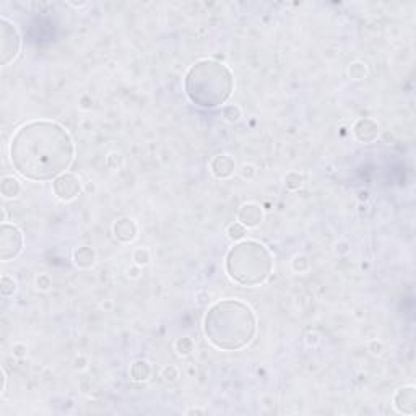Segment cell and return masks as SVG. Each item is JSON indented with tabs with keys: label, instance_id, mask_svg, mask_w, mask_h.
<instances>
[{
	"label": "cell",
	"instance_id": "obj_1",
	"mask_svg": "<svg viewBox=\"0 0 416 416\" xmlns=\"http://www.w3.org/2000/svg\"><path fill=\"white\" fill-rule=\"evenodd\" d=\"M10 163L24 179L54 181L70 167L75 145L65 127L54 121H29L16 129L8 146Z\"/></svg>",
	"mask_w": 416,
	"mask_h": 416
},
{
	"label": "cell",
	"instance_id": "obj_2",
	"mask_svg": "<svg viewBox=\"0 0 416 416\" xmlns=\"http://www.w3.org/2000/svg\"><path fill=\"white\" fill-rule=\"evenodd\" d=\"M203 332L215 348L238 351L246 348L256 337L257 317L254 310L241 301H218L205 314Z\"/></svg>",
	"mask_w": 416,
	"mask_h": 416
},
{
	"label": "cell",
	"instance_id": "obj_3",
	"mask_svg": "<svg viewBox=\"0 0 416 416\" xmlns=\"http://www.w3.org/2000/svg\"><path fill=\"white\" fill-rule=\"evenodd\" d=\"M185 95L203 109H215L225 104L234 90L233 72L225 64L203 59L185 73Z\"/></svg>",
	"mask_w": 416,
	"mask_h": 416
},
{
	"label": "cell",
	"instance_id": "obj_4",
	"mask_svg": "<svg viewBox=\"0 0 416 416\" xmlns=\"http://www.w3.org/2000/svg\"><path fill=\"white\" fill-rule=\"evenodd\" d=\"M228 277L241 286H259L270 277L273 259L270 251L257 241H239L226 254Z\"/></svg>",
	"mask_w": 416,
	"mask_h": 416
},
{
	"label": "cell",
	"instance_id": "obj_5",
	"mask_svg": "<svg viewBox=\"0 0 416 416\" xmlns=\"http://www.w3.org/2000/svg\"><path fill=\"white\" fill-rule=\"evenodd\" d=\"M21 49V38L16 26L7 18H0V64L3 67L15 60Z\"/></svg>",
	"mask_w": 416,
	"mask_h": 416
},
{
	"label": "cell",
	"instance_id": "obj_6",
	"mask_svg": "<svg viewBox=\"0 0 416 416\" xmlns=\"http://www.w3.org/2000/svg\"><path fill=\"white\" fill-rule=\"evenodd\" d=\"M23 233L16 225L2 223L0 226V260L8 262L11 259H16L23 251Z\"/></svg>",
	"mask_w": 416,
	"mask_h": 416
},
{
	"label": "cell",
	"instance_id": "obj_7",
	"mask_svg": "<svg viewBox=\"0 0 416 416\" xmlns=\"http://www.w3.org/2000/svg\"><path fill=\"white\" fill-rule=\"evenodd\" d=\"M52 192L60 202H72L82 194V182L72 172H64L52 181Z\"/></svg>",
	"mask_w": 416,
	"mask_h": 416
},
{
	"label": "cell",
	"instance_id": "obj_8",
	"mask_svg": "<svg viewBox=\"0 0 416 416\" xmlns=\"http://www.w3.org/2000/svg\"><path fill=\"white\" fill-rule=\"evenodd\" d=\"M379 134H381L379 124L374 119H371V117H361L353 126V135H355V139L359 143H374Z\"/></svg>",
	"mask_w": 416,
	"mask_h": 416
},
{
	"label": "cell",
	"instance_id": "obj_9",
	"mask_svg": "<svg viewBox=\"0 0 416 416\" xmlns=\"http://www.w3.org/2000/svg\"><path fill=\"white\" fill-rule=\"evenodd\" d=\"M394 408L402 415H415L416 412V389L413 386L400 387L394 394Z\"/></svg>",
	"mask_w": 416,
	"mask_h": 416
},
{
	"label": "cell",
	"instance_id": "obj_10",
	"mask_svg": "<svg viewBox=\"0 0 416 416\" xmlns=\"http://www.w3.org/2000/svg\"><path fill=\"white\" fill-rule=\"evenodd\" d=\"M238 221L244 225L247 229L257 228L264 221V208L256 202H247L241 205L238 212Z\"/></svg>",
	"mask_w": 416,
	"mask_h": 416
},
{
	"label": "cell",
	"instance_id": "obj_11",
	"mask_svg": "<svg viewBox=\"0 0 416 416\" xmlns=\"http://www.w3.org/2000/svg\"><path fill=\"white\" fill-rule=\"evenodd\" d=\"M113 234L114 238L122 242V244H130L137 239L139 236V226L132 218H119L114 221L113 225Z\"/></svg>",
	"mask_w": 416,
	"mask_h": 416
},
{
	"label": "cell",
	"instance_id": "obj_12",
	"mask_svg": "<svg viewBox=\"0 0 416 416\" xmlns=\"http://www.w3.org/2000/svg\"><path fill=\"white\" fill-rule=\"evenodd\" d=\"M210 171L216 179H229L236 171V161L229 154H216L210 161Z\"/></svg>",
	"mask_w": 416,
	"mask_h": 416
},
{
	"label": "cell",
	"instance_id": "obj_13",
	"mask_svg": "<svg viewBox=\"0 0 416 416\" xmlns=\"http://www.w3.org/2000/svg\"><path fill=\"white\" fill-rule=\"evenodd\" d=\"M72 259H73V264L78 269H83V270L91 269L96 264V251L90 246H80L73 251Z\"/></svg>",
	"mask_w": 416,
	"mask_h": 416
},
{
	"label": "cell",
	"instance_id": "obj_14",
	"mask_svg": "<svg viewBox=\"0 0 416 416\" xmlns=\"http://www.w3.org/2000/svg\"><path fill=\"white\" fill-rule=\"evenodd\" d=\"M151 377V364L145 359H137L130 366V379L134 382H146Z\"/></svg>",
	"mask_w": 416,
	"mask_h": 416
},
{
	"label": "cell",
	"instance_id": "obj_15",
	"mask_svg": "<svg viewBox=\"0 0 416 416\" xmlns=\"http://www.w3.org/2000/svg\"><path fill=\"white\" fill-rule=\"evenodd\" d=\"M0 192L3 198H16L21 194V184L13 176H3L0 181Z\"/></svg>",
	"mask_w": 416,
	"mask_h": 416
},
{
	"label": "cell",
	"instance_id": "obj_16",
	"mask_svg": "<svg viewBox=\"0 0 416 416\" xmlns=\"http://www.w3.org/2000/svg\"><path fill=\"white\" fill-rule=\"evenodd\" d=\"M366 75H368V65H366L363 60L351 62L348 67V77L351 80H363Z\"/></svg>",
	"mask_w": 416,
	"mask_h": 416
},
{
	"label": "cell",
	"instance_id": "obj_17",
	"mask_svg": "<svg viewBox=\"0 0 416 416\" xmlns=\"http://www.w3.org/2000/svg\"><path fill=\"white\" fill-rule=\"evenodd\" d=\"M221 114H223V119L229 124H236L241 121L242 117V111L239 106H236V104H228L221 109Z\"/></svg>",
	"mask_w": 416,
	"mask_h": 416
},
{
	"label": "cell",
	"instance_id": "obj_18",
	"mask_svg": "<svg viewBox=\"0 0 416 416\" xmlns=\"http://www.w3.org/2000/svg\"><path fill=\"white\" fill-rule=\"evenodd\" d=\"M226 234L231 241H242L247 234V228L244 225H241L239 221H234L226 228Z\"/></svg>",
	"mask_w": 416,
	"mask_h": 416
},
{
	"label": "cell",
	"instance_id": "obj_19",
	"mask_svg": "<svg viewBox=\"0 0 416 416\" xmlns=\"http://www.w3.org/2000/svg\"><path fill=\"white\" fill-rule=\"evenodd\" d=\"M174 348L179 356H190L192 351H194V341L189 337H181L176 340Z\"/></svg>",
	"mask_w": 416,
	"mask_h": 416
},
{
	"label": "cell",
	"instance_id": "obj_20",
	"mask_svg": "<svg viewBox=\"0 0 416 416\" xmlns=\"http://www.w3.org/2000/svg\"><path fill=\"white\" fill-rule=\"evenodd\" d=\"M0 293L3 297H11L16 293V281L8 275H3L0 278Z\"/></svg>",
	"mask_w": 416,
	"mask_h": 416
},
{
	"label": "cell",
	"instance_id": "obj_21",
	"mask_svg": "<svg viewBox=\"0 0 416 416\" xmlns=\"http://www.w3.org/2000/svg\"><path fill=\"white\" fill-rule=\"evenodd\" d=\"M302 184H304V177L297 171H291L286 174V177H284V187H286L288 190H291V192L301 189Z\"/></svg>",
	"mask_w": 416,
	"mask_h": 416
},
{
	"label": "cell",
	"instance_id": "obj_22",
	"mask_svg": "<svg viewBox=\"0 0 416 416\" xmlns=\"http://www.w3.org/2000/svg\"><path fill=\"white\" fill-rule=\"evenodd\" d=\"M132 259H134L135 265H139V267H146L148 264H150L151 256H150V251L145 249V247H139V249L134 251Z\"/></svg>",
	"mask_w": 416,
	"mask_h": 416
},
{
	"label": "cell",
	"instance_id": "obj_23",
	"mask_svg": "<svg viewBox=\"0 0 416 416\" xmlns=\"http://www.w3.org/2000/svg\"><path fill=\"white\" fill-rule=\"evenodd\" d=\"M106 164H108L109 169L119 171V169H122V166H124V156H122L121 153H117V151L109 153L108 158H106Z\"/></svg>",
	"mask_w": 416,
	"mask_h": 416
},
{
	"label": "cell",
	"instance_id": "obj_24",
	"mask_svg": "<svg viewBox=\"0 0 416 416\" xmlns=\"http://www.w3.org/2000/svg\"><path fill=\"white\" fill-rule=\"evenodd\" d=\"M291 267H293V270L296 273H306L310 267V262L306 256H296L293 259V262H291Z\"/></svg>",
	"mask_w": 416,
	"mask_h": 416
},
{
	"label": "cell",
	"instance_id": "obj_25",
	"mask_svg": "<svg viewBox=\"0 0 416 416\" xmlns=\"http://www.w3.org/2000/svg\"><path fill=\"white\" fill-rule=\"evenodd\" d=\"M161 374H163V379L166 382H174V381H177V377H179V371H177L176 366L169 364V366H166V368H163V372H161Z\"/></svg>",
	"mask_w": 416,
	"mask_h": 416
},
{
	"label": "cell",
	"instance_id": "obj_26",
	"mask_svg": "<svg viewBox=\"0 0 416 416\" xmlns=\"http://www.w3.org/2000/svg\"><path fill=\"white\" fill-rule=\"evenodd\" d=\"M239 174L242 179H246V181H252V179L257 176V169L254 164H244L239 169Z\"/></svg>",
	"mask_w": 416,
	"mask_h": 416
},
{
	"label": "cell",
	"instance_id": "obj_27",
	"mask_svg": "<svg viewBox=\"0 0 416 416\" xmlns=\"http://www.w3.org/2000/svg\"><path fill=\"white\" fill-rule=\"evenodd\" d=\"M36 286H38V289L41 291H47L49 288L52 286V281H51V278H49V275H39L38 278H36Z\"/></svg>",
	"mask_w": 416,
	"mask_h": 416
},
{
	"label": "cell",
	"instance_id": "obj_28",
	"mask_svg": "<svg viewBox=\"0 0 416 416\" xmlns=\"http://www.w3.org/2000/svg\"><path fill=\"white\" fill-rule=\"evenodd\" d=\"M11 353H13L15 358L21 359V358L26 356L28 348H26V345H24V343H15V345H13V350H11Z\"/></svg>",
	"mask_w": 416,
	"mask_h": 416
},
{
	"label": "cell",
	"instance_id": "obj_29",
	"mask_svg": "<svg viewBox=\"0 0 416 416\" xmlns=\"http://www.w3.org/2000/svg\"><path fill=\"white\" fill-rule=\"evenodd\" d=\"M319 341H320V335L315 332V330H309L306 333V343L309 346H315V345H319Z\"/></svg>",
	"mask_w": 416,
	"mask_h": 416
},
{
	"label": "cell",
	"instance_id": "obj_30",
	"mask_svg": "<svg viewBox=\"0 0 416 416\" xmlns=\"http://www.w3.org/2000/svg\"><path fill=\"white\" fill-rule=\"evenodd\" d=\"M368 350L372 353V355H381V353L384 351V345H382V341H379V340H372V341H369Z\"/></svg>",
	"mask_w": 416,
	"mask_h": 416
},
{
	"label": "cell",
	"instance_id": "obj_31",
	"mask_svg": "<svg viewBox=\"0 0 416 416\" xmlns=\"http://www.w3.org/2000/svg\"><path fill=\"white\" fill-rule=\"evenodd\" d=\"M0 374H2V390H0V392H5V390H7V382H8V376H7V372H5V369L2 368L0 369Z\"/></svg>",
	"mask_w": 416,
	"mask_h": 416
},
{
	"label": "cell",
	"instance_id": "obj_32",
	"mask_svg": "<svg viewBox=\"0 0 416 416\" xmlns=\"http://www.w3.org/2000/svg\"><path fill=\"white\" fill-rule=\"evenodd\" d=\"M75 368H78V369L86 368V358L85 356H80V358L75 359Z\"/></svg>",
	"mask_w": 416,
	"mask_h": 416
},
{
	"label": "cell",
	"instance_id": "obj_33",
	"mask_svg": "<svg viewBox=\"0 0 416 416\" xmlns=\"http://www.w3.org/2000/svg\"><path fill=\"white\" fill-rule=\"evenodd\" d=\"M207 412L202 408H189L187 412H185V415H205Z\"/></svg>",
	"mask_w": 416,
	"mask_h": 416
},
{
	"label": "cell",
	"instance_id": "obj_34",
	"mask_svg": "<svg viewBox=\"0 0 416 416\" xmlns=\"http://www.w3.org/2000/svg\"><path fill=\"white\" fill-rule=\"evenodd\" d=\"M127 275H129V277H132V278H137V277H139V265H137V267H132V269H129V270H127Z\"/></svg>",
	"mask_w": 416,
	"mask_h": 416
},
{
	"label": "cell",
	"instance_id": "obj_35",
	"mask_svg": "<svg viewBox=\"0 0 416 416\" xmlns=\"http://www.w3.org/2000/svg\"><path fill=\"white\" fill-rule=\"evenodd\" d=\"M335 251L340 252V254H346L350 249H348V244H340V246L337 244V249H335Z\"/></svg>",
	"mask_w": 416,
	"mask_h": 416
},
{
	"label": "cell",
	"instance_id": "obj_36",
	"mask_svg": "<svg viewBox=\"0 0 416 416\" xmlns=\"http://www.w3.org/2000/svg\"><path fill=\"white\" fill-rule=\"evenodd\" d=\"M368 198H369V194H368V192H366V190H361V192H359V200H368Z\"/></svg>",
	"mask_w": 416,
	"mask_h": 416
},
{
	"label": "cell",
	"instance_id": "obj_37",
	"mask_svg": "<svg viewBox=\"0 0 416 416\" xmlns=\"http://www.w3.org/2000/svg\"><path fill=\"white\" fill-rule=\"evenodd\" d=\"M7 221V212H5V208H2V223Z\"/></svg>",
	"mask_w": 416,
	"mask_h": 416
}]
</instances>
